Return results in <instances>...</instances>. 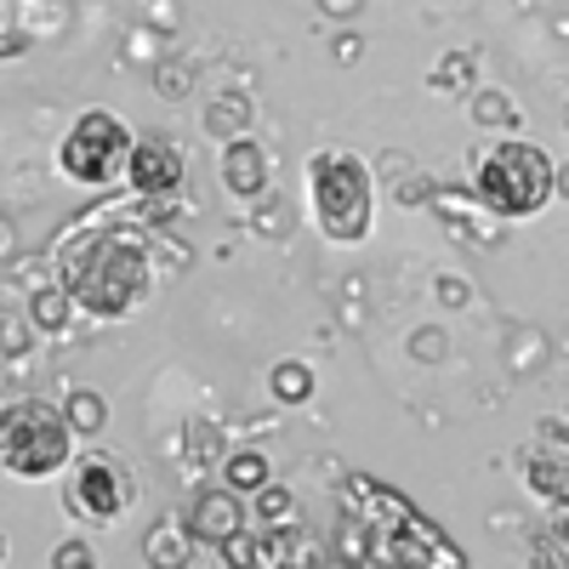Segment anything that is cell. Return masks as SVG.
Returning a JSON list of instances; mask_svg holds the SVG:
<instances>
[{"instance_id": "6da1fadb", "label": "cell", "mask_w": 569, "mask_h": 569, "mask_svg": "<svg viewBox=\"0 0 569 569\" xmlns=\"http://www.w3.org/2000/svg\"><path fill=\"white\" fill-rule=\"evenodd\" d=\"M348 507V558H388V563H461V547L439 536L433 518H421L399 490L376 479H348L342 485Z\"/></svg>"}, {"instance_id": "7a4b0ae2", "label": "cell", "mask_w": 569, "mask_h": 569, "mask_svg": "<svg viewBox=\"0 0 569 569\" xmlns=\"http://www.w3.org/2000/svg\"><path fill=\"white\" fill-rule=\"evenodd\" d=\"M63 284L74 291V308L91 319H126L154 284L149 240L142 228H103L91 246L63 257Z\"/></svg>"}, {"instance_id": "3957f363", "label": "cell", "mask_w": 569, "mask_h": 569, "mask_svg": "<svg viewBox=\"0 0 569 569\" xmlns=\"http://www.w3.org/2000/svg\"><path fill=\"white\" fill-rule=\"evenodd\" d=\"M74 439L80 427L69 421V410L46 399H12L0 410V467H7V479H23V485L58 479L74 461Z\"/></svg>"}, {"instance_id": "277c9868", "label": "cell", "mask_w": 569, "mask_h": 569, "mask_svg": "<svg viewBox=\"0 0 569 569\" xmlns=\"http://www.w3.org/2000/svg\"><path fill=\"white\" fill-rule=\"evenodd\" d=\"M472 188H479V200H485L490 217H536L552 200L558 171H552V160L536 149V142L507 137V142H496V149L479 154V166H472Z\"/></svg>"}, {"instance_id": "5b68a950", "label": "cell", "mask_w": 569, "mask_h": 569, "mask_svg": "<svg viewBox=\"0 0 569 569\" xmlns=\"http://www.w3.org/2000/svg\"><path fill=\"white\" fill-rule=\"evenodd\" d=\"M308 206L330 240H342V246L365 240L376 222V182H370L365 160L342 154V149L313 154L308 160Z\"/></svg>"}, {"instance_id": "8992f818", "label": "cell", "mask_w": 569, "mask_h": 569, "mask_svg": "<svg viewBox=\"0 0 569 569\" xmlns=\"http://www.w3.org/2000/svg\"><path fill=\"white\" fill-rule=\"evenodd\" d=\"M131 131L109 114V109H91V114H80L74 126H69V137H63V149H58V166H63V177L69 182H80V188H103V182H114L126 166H131Z\"/></svg>"}, {"instance_id": "52a82bcc", "label": "cell", "mask_w": 569, "mask_h": 569, "mask_svg": "<svg viewBox=\"0 0 569 569\" xmlns=\"http://www.w3.org/2000/svg\"><path fill=\"white\" fill-rule=\"evenodd\" d=\"M63 501L80 525H120L126 507H131V479L114 456H80Z\"/></svg>"}, {"instance_id": "ba28073f", "label": "cell", "mask_w": 569, "mask_h": 569, "mask_svg": "<svg viewBox=\"0 0 569 569\" xmlns=\"http://www.w3.org/2000/svg\"><path fill=\"white\" fill-rule=\"evenodd\" d=\"M126 177H131V194H142V200H171L177 188H182V154L171 149V142H160V137H142L137 149H131Z\"/></svg>"}, {"instance_id": "9c48e42d", "label": "cell", "mask_w": 569, "mask_h": 569, "mask_svg": "<svg viewBox=\"0 0 569 569\" xmlns=\"http://www.w3.org/2000/svg\"><path fill=\"white\" fill-rule=\"evenodd\" d=\"M222 182H228V194H240V200H257L268 188V154L251 137H233L222 149Z\"/></svg>"}, {"instance_id": "30bf717a", "label": "cell", "mask_w": 569, "mask_h": 569, "mask_svg": "<svg viewBox=\"0 0 569 569\" xmlns=\"http://www.w3.org/2000/svg\"><path fill=\"white\" fill-rule=\"evenodd\" d=\"M240 490H206L200 501H194V512H188V525H194V536L200 541H228V536H240L246 530V512H240V501H233Z\"/></svg>"}, {"instance_id": "8fae6325", "label": "cell", "mask_w": 569, "mask_h": 569, "mask_svg": "<svg viewBox=\"0 0 569 569\" xmlns=\"http://www.w3.org/2000/svg\"><path fill=\"white\" fill-rule=\"evenodd\" d=\"M525 479H530V490H536L541 501L569 507V456H530Z\"/></svg>"}, {"instance_id": "7c38bea8", "label": "cell", "mask_w": 569, "mask_h": 569, "mask_svg": "<svg viewBox=\"0 0 569 569\" xmlns=\"http://www.w3.org/2000/svg\"><path fill=\"white\" fill-rule=\"evenodd\" d=\"M69 308H74L69 284H40V291L29 297V325L46 330V337H58V330L69 325Z\"/></svg>"}, {"instance_id": "4fadbf2b", "label": "cell", "mask_w": 569, "mask_h": 569, "mask_svg": "<svg viewBox=\"0 0 569 569\" xmlns=\"http://www.w3.org/2000/svg\"><path fill=\"white\" fill-rule=\"evenodd\" d=\"M188 530H194V525H188ZM188 530L177 525V518L154 525V536H149V547H142V558H149L154 569H182V563H188V552H194V547H188Z\"/></svg>"}, {"instance_id": "5bb4252c", "label": "cell", "mask_w": 569, "mask_h": 569, "mask_svg": "<svg viewBox=\"0 0 569 569\" xmlns=\"http://www.w3.org/2000/svg\"><path fill=\"white\" fill-rule=\"evenodd\" d=\"M222 479H228V490L257 496V490L273 479V467H268V456H262V450H240V456H228V461H222Z\"/></svg>"}, {"instance_id": "9a60e30c", "label": "cell", "mask_w": 569, "mask_h": 569, "mask_svg": "<svg viewBox=\"0 0 569 569\" xmlns=\"http://www.w3.org/2000/svg\"><path fill=\"white\" fill-rule=\"evenodd\" d=\"M257 518H262V530H297V496L284 485H262L257 490Z\"/></svg>"}, {"instance_id": "2e32d148", "label": "cell", "mask_w": 569, "mask_h": 569, "mask_svg": "<svg viewBox=\"0 0 569 569\" xmlns=\"http://www.w3.org/2000/svg\"><path fill=\"white\" fill-rule=\"evenodd\" d=\"M63 410H69V421L80 427V433H103L109 427V405H103V393H91V388H74L63 399Z\"/></svg>"}, {"instance_id": "e0dca14e", "label": "cell", "mask_w": 569, "mask_h": 569, "mask_svg": "<svg viewBox=\"0 0 569 569\" xmlns=\"http://www.w3.org/2000/svg\"><path fill=\"white\" fill-rule=\"evenodd\" d=\"M206 126H211V137H240V131L251 126L246 98H217V103H211V114H206Z\"/></svg>"}, {"instance_id": "ac0fdd59", "label": "cell", "mask_w": 569, "mask_h": 569, "mask_svg": "<svg viewBox=\"0 0 569 569\" xmlns=\"http://www.w3.org/2000/svg\"><path fill=\"white\" fill-rule=\"evenodd\" d=\"M273 393H279L284 405H302V399L313 393V370H308V365H273Z\"/></svg>"}, {"instance_id": "d6986e66", "label": "cell", "mask_w": 569, "mask_h": 569, "mask_svg": "<svg viewBox=\"0 0 569 569\" xmlns=\"http://www.w3.org/2000/svg\"><path fill=\"white\" fill-rule=\"evenodd\" d=\"M472 120H479V126H512V120H518V109H512L507 91H485V98L472 103Z\"/></svg>"}, {"instance_id": "ffe728a7", "label": "cell", "mask_w": 569, "mask_h": 569, "mask_svg": "<svg viewBox=\"0 0 569 569\" xmlns=\"http://www.w3.org/2000/svg\"><path fill=\"white\" fill-rule=\"evenodd\" d=\"M467 80H472V58H467V52L445 58V63H439V74H433V86H467Z\"/></svg>"}, {"instance_id": "44dd1931", "label": "cell", "mask_w": 569, "mask_h": 569, "mask_svg": "<svg viewBox=\"0 0 569 569\" xmlns=\"http://www.w3.org/2000/svg\"><path fill=\"white\" fill-rule=\"evenodd\" d=\"M52 569H98V558H91V547L69 541V547H58V552H52Z\"/></svg>"}, {"instance_id": "7402d4cb", "label": "cell", "mask_w": 569, "mask_h": 569, "mask_svg": "<svg viewBox=\"0 0 569 569\" xmlns=\"http://www.w3.org/2000/svg\"><path fill=\"white\" fill-rule=\"evenodd\" d=\"M222 558H228V563H257V541H251L246 530L228 536V541H222Z\"/></svg>"}, {"instance_id": "603a6c76", "label": "cell", "mask_w": 569, "mask_h": 569, "mask_svg": "<svg viewBox=\"0 0 569 569\" xmlns=\"http://www.w3.org/2000/svg\"><path fill=\"white\" fill-rule=\"evenodd\" d=\"M188 86H194V74H188V69L177 74V63H166V74H160V91H166V98H182Z\"/></svg>"}, {"instance_id": "cb8c5ba5", "label": "cell", "mask_w": 569, "mask_h": 569, "mask_svg": "<svg viewBox=\"0 0 569 569\" xmlns=\"http://www.w3.org/2000/svg\"><path fill=\"white\" fill-rule=\"evenodd\" d=\"M439 302L461 308V302H467V284H461V279H439Z\"/></svg>"}, {"instance_id": "d4e9b609", "label": "cell", "mask_w": 569, "mask_h": 569, "mask_svg": "<svg viewBox=\"0 0 569 569\" xmlns=\"http://www.w3.org/2000/svg\"><path fill=\"white\" fill-rule=\"evenodd\" d=\"M23 348H29V342H23V319H7V353L18 359Z\"/></svg>"}, {"instance_id": "484cf974", "label": "cell", "mask_w": 569, "mask_h": 569, "mask_svg": "<svg viewBox=\"0 0 569 569\" xmlns=\"http://www.w3.org/2000/svg\"><path fill=\"white\" fill-rule=\"evenodd\" d=\"M558 536H563V547H569V512H563V525H558Z\"/></svg>"}, {"instance_id": "4316f807", "label": "cell", "mask_w": 569, "mask_h": 569, "mask_svg": "<svg viewBox=\"0 0 569 569\" xmlns=\"http://www.w3.org/2000/svg\"><path fill=\"white\" fill-rule=\"evenodd\" d=\"M558 188H563V194H569V171H563V177H558Z\"/></svg>"}]
</instances>
